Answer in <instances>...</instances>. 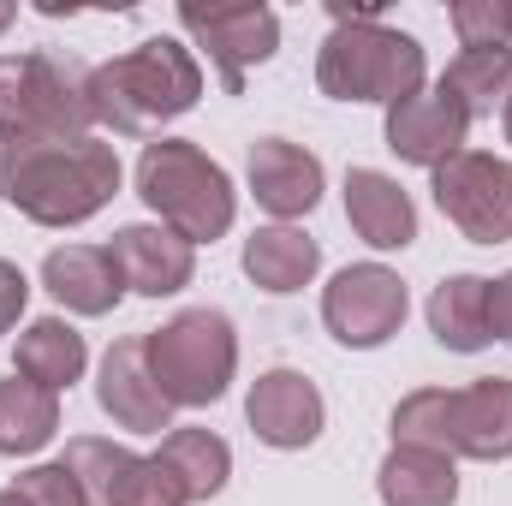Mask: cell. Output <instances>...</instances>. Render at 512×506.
I'll return each instance as SVG.
<instances>
[{"mask_svg": "<svg viewBox=\"0 0 512 506\" xmlns=\"http://www.w3.org/2000/svg\"><path fill=\"white\" fill-rule=\"evenodd\" d=\"M0 197L36 227H84L120 197V155L108 137L0 131Z\"/></svg>", "mask_w": 512, "mask_h": 506, "instance_id": "obj_1", "label": "cell"}, {"mask_svg": "<svg viewBox=\"0 0 512 506\" xmlns=\"http://www.w3.org/2000/svg\"><path fill=\"white\" fill-rule=\"evenodd\" d=\"M90 96H96V126H108L114 137H149L167 120L197 108L203 66H197V54L185 42L149 36L131 54H114L108 66H96Z\"/></svg>", "mask_w": 512, "mask_h": 506, "instance_id": "obj_2", "label": "cell"}, {"mask_svg": "<svg viewBox=\"0 0 512 506\" xmlns=\"http://www.w3.org/2000/svg\"><path fill=\"white\" fill-rule=\"evenodd\" d=\"M137 197L149 203V215L179 233L185 245H215L233 233L239 221V191L227 179L221 161H209L197 143L185 137H155L137 155Z\"/></svg>", "mask_w": 512, "mask_h": 506, "instance_id": "obj_3", "label": "cell"}, {"mask_svg": "<svg viewBox=\"0 0 512 506\" xmlns=\"http://www.w3.org/2000/svg\"><path fill=\"white\" fill-rule=\"evenodd\" d=\"M143 358H149V376L167 393V405L179 411H203L215 405L233 376H239V334H233V316L227 310H179L167 316L161 328L143 334Z\"/></svg>", "mask_w": 512, "mask_h": 506, "instance_id": "obj_4", "label": "cell"}, {"mask_svg": "<svg viewBox=\"0 0 512 506\" xmlns=\"http://www.w3.org/2000/svg\"><path fill=\"white\" fill-rule=\"evenodd\" d=\"M90 66L66 48L0 54V131L36 137H96V96Z\"/></svg>", "mask_w": 512, "mask_h": 506, "instance_id": "obj_5", "label": "cell"}, {"mask_svg": "<svg viewBox=\"0 0 512 506\" xmlns=\"http://www.w3.org/2000/svg\"><path fill=\"white\" fill-rule=\"evenodd\" d=\"M316 84L334 102H405L423 90V42L393 24H334L316 48Z\"/></svg>", "mask_w": 512, "mask_h": 506, "instance_id": "obj_6", "label": "cell"}, {"mask_svg": "<svg viewBox=\"0 0 512 506\" xmlns=\"http://www.w3.org/2000/svg\"><path fill=\"white\" fill-rule=\"evenodd\" d=\"M435 209L471 239V245H507L512 239V161L489 149H459L435 167Z\"/></svg>", "mask_w": 512, "mask_h": 506, "instance_id": "obj_7", "label": "cell"}, {"mask_svg": "<svg viewBox=\"0 0 512 506\" xmlns=\"http://www.w3.org/2000/svg\"><path fill=\"white\" fill-rule=\"evenodd\" d=\"M179 24H185L191 42L215 60L227 96H239L245 78H251V66L274 60V48H280V18H274V6H262V0H227V6L179 0Z\"/></svg>", "mask_w": 512, "mask_h": 506, "instance_id": "obj_8", "label": "cell"}, {"mask_svg": "<svg viewBox=\"0 0 512 506\" xmlns=\"http://www.w3.org/2000/svg\"><path fill=\"white\" fill-rule=\"evenodd\" d=\"M405 310H411L405 280H399L393 268H382V262H352V268H340V274L322 286V322H328V334H334L340 346H352V352L387 346V340L405 328Z\"/></svg>", "mask_w": 512, "mask_h": 506, "instance_id": "obj_9", "label": "cell"}, {"mask_svg": "<svg viewBox=\"0 0 512 506\" xmlns=\"http://www.w3.org/2000/svg\"><path fill=\"white\" fill-rule=\"evenodd\" d=\"M66 465L78 471L90 506H191L179 477L155 453H131V447L102 441V435H72Z\"/></svg>", "mask_w": 512, "mask_h": 506, "instance_id": "obj_10", "label": "cell"}, {"mask_svg": "<svg viewBox=\"0 0 512 506\" xmlns=\"http://www.w3.org/2000/svg\"><path fill=\"white\" fill-rule=\"evenodd\" d=\"M245 417H251L256 441L274 447V453H298L322 435L328 423V405H322V387L298 370H268L251 381L245 393Z\"/></svg>", "mask_w": 512, "mask_h": 506, "instance_id": "obj_11", "label": "cell"}, {"mask_svg": "<svg viewBox=\"0 0 512 506\" xmlns=\"http://www.w3.org/2000/svg\"><path fill=\"white\" fill-rule=\"evenodd\" d=\"M387 149L399 155V161H411V167H441V161H453L459 149H465V137H471V114L435 84V90H417V96H405V102H393L387 108Z\"/></svg>", "mask_w": 512, "mask_h": 506, "instance_id": "obj_12", "label": "cell"}, {"mask_svg": "<svg viewBox=\"0 0 512 506\" xmlns=\"http://www.w3.org/2000/svg\"><path fill=\"white\" fill-rule=\"evenodd\" d=\"M245 179H251V197L280 227L322 203V161L286 137H256L251 155H245Z\"/></svg>", "mask_w": 512, "mask_h": 506, "instance_id": "obj_13", "label": "cell"}, {"mask_svg": "<svg viewBox=\"0 0 512 506\" xmlns=\"http://www.w3.org/2000/svg\"><path fill=\"white\" fill-rule=\"evenodd\" d=\"M108 256H114L126 292H137V298H173V292H185L191 274H197V245H185V239L167 233L161 221L120 227L114 245H108Z\"/></svg>", "mask_w": 512, "mask_h": 506, "instance_id": "obj_14", "label": "cell"}, {"mask_svg": "<svg viewBox=\"0 0 512 506\" xmlns=\"http://www.w3.org/2000/svg\"><path fill=\"white\" fill-rule=\"evenodd\" d=\"M96 405H102L120 429H131V435H161V429H173V405H167V393L149 376L143 340H114V346H108V358H102V370H96Z\"/></svg>", "mask_w": 512, "mask_h": 506, "instance_id": "obj_15", "label": "cell"}, {"mask_svg": "<svg viewBox=\"0 0 512 506\" xmlns=\"http://www.w3.org/2000/svg\"><path fill=\"white\" fill-rule=\"evenodd\" d=\"M453 459L501 465L512 459V381L477 376L453 387Z\"/></svg>", "mask_w": 512, "mask_h": 506, "instance_id": "obj_16", "label": "cell"}, {"mask_svg": "<svg viewBox=\"0 0 512 506\" xmlns=\"http://www.w3.org/2000/svg\"><path fill=\"white\" fill-rule=\"evenodd\" d=\"M42 286L72 316H108L126 298V280H120L108 245H54L42 256Z\"/></svg>", "mask_w": 512, "mask_h": 506, "instance_id": "obj_17", "label": "cell"}, {"mask_svg": "<svg viewBox=\"0 0 512 506\" xmlns=\"http://www.w3.org/2000/svg\"><path fill=\"white\" fill-rule=\"evenodd\" d=\"M346 221L376 251H405L417 239V203L405 197L399 179H387L382 167H352L346 173Z\"/></svg>", "mask_w": 512, "mask_h": 506, "instance_id": "obj_18", "label": "cell"}, {"mask_svg": "<svg viewBox=\"0 0 512 506\" xmlns=\"http://www.w3.org/2000/svg\"><path fill=\"white\" fill-rule=\"evenodd\" d=\"M84 364H90V346H84V334L66 316H36L18 334V352H12V376L36 381L48 393H66L72 381L84 376Z\"/></svg>", "mask_w": 512, "mask_h": 506, "instance_id": "obj_19", "label": "cell"}, {"mask_svg": "<svg viewBox=\"0 0 512 506\" xmlns=\"http://www.w3.org/2000/svg\"><path fill=\"white\" fill-rule=\"evenodd\" d=\"M322 268V245L298 227H256L245 239V274H251L262 292L286 298V292H304Z\"/></svg>", "mask_w": 512, "mask_h": 506, "instance_id": "obj_20", "label": "cell"}, {"mask_svg": "<svg viewBox=\"0 0 512 506\" xmlns=\"http://www.w3.org/2000/svg\"><path fill=\"white\" fill-rule=\"evenodd\" d=\"M429 334L447 352H483L489 346V280L483 274H447L429 292Z\"/></svg>", "mask_w": 512, "mask_h": 506, "instance_id": "obj_21", "label": "cell"}, {"mask_svg": "<svg viewBox=\"0 0 512 506\" xmlns=\"http://www.w3.org/2000/svg\"><path fill=\"white\" fill-rule=\"evenodd\" d=\"M376 495H382V506H453L459 501V471L447 453L393 447L376 471Z\"/></svg>", "mask_w": 512, "mask_h": 506, "instance_id": "obj_22", "label": "cell"}, {"mask_svg": "<svg viewBox=\"0 0 512 506\" xmlns=\"http://www.w3.org/2000/svg\"><path fill=\"white\" fill-rule=\"evenodd\" d=\"M60 435V393L12 376L0 381V459H30Z\"/></svg>", "mask_w": 512, "mask_h": 506, "instance_id": "obj_23", "label": "cell"}, {"mask_svg": "<svg viewBox=\"0 0 512 506\" xmlns=\"http://www.w3.org/2000/svg\"><path fill=\"white\" fill-rule=\"evenodd\" d=\"M155 459L179 477V489L191 501H215L227 489V477H233V447L215 429H167Z\"/></svg>", "mask_w": 512, "mask_h": 506, "instance_id": "obj_24", "label": "cell"}, {"mask_svg": "<svg viewBox=\"0 0 512 506\" xmlns=\"http://www.w3.org/2000/svg\"><path fill=\"white\" fill-rule=\"evenodd\" d=\"M441 90H447L471 120H489L495 108H507V96H512V48H465V54L441 72Z\"/></svg>", "mask_w": 512, "mask_h": 506, "instance_id": "obj_25", "label": "cell"}, {"mask_svg": "<svg viewBox=\"0 0 512 506\" xmlns=\"http://www.w3.org/2000/svg\"><path fill=\"white\" fill-rule=\"evenodd\" d=\"M393 447L447 453L453 459V387H417L393 405Z\"/></svg>", "mask_w": 512, "mask_h": 506, "instance_id": "obj_26", "label": "cell"}, {"mask_svg": "<svg viewBox=\"0 0 512 506\" xmlns=\"http://www.w3.org/2000/svg\"><path fill=\"white\" fill-rule=\"evenodd\" d=\"M459 48H512V0H453Z\"/></svg>", "mask_w": 512, "mask_h": 506, "instance_id": "obj_27", "label": "cell"}, {"mask_svg": "<svg viewBox=\"0 0 512 506\" xmlns=\"http://www.w3.org/2000/svg\"><path fill=\"white\" fill-rule=\"evenodd\" d=\"M12 489H18L30 506H90L84 483H78V471H72L66 459H54V465H30L24 477H12Z\"/></svg>", "mask_w": 512, "mask_h": 506, "instance_id": "obj_28", "label": "cell"}, {"mask_svg": "<svg viewBox=\"0 0 512 506\" xmlns=\"http://www.w3.org/2000/svg\"><path fill=\"white\" fill-rule=\"evenodd\" d=\"M24 304H30V280H24V268H18V262H6V256H0V334H12V328H18Z\"/></svg>", "mask_w": 512, "mask_h": 506, "instance_id": "obj_29", "label": "cell"}, {"mask_svg": "<svg viewBox=\"0 0 512 506\" xmlns=\"http://www.w3.org/2000/svg\"><path fill=\"white\" fill-rule=\"evenodd\" d=\"M489 340L512 346V268L501 280H489Z\"/></svg>", "mask_w": 512, "mask_h": 506, "instance_id": "obj_30", "label": "cell"}, {"mask_svg": "<svg viewBox=\"0 0 512 506\" xmlns=\"http://www.w3.org/2000/svg\"><path fill=\"white\" fill-rule=\"evenodd\" d=\"M334 24H376L382 18V0H328Z\"/></svg>", "mask_w": 512, "mask_h": 506, "instance_id": "obj_31", "label": "cell"}, {"mask_svg": "<svg viewBox=\"0 0 512 506\" xmlns=\"http://www.w3.org/2000/svg\"><path fill=\"white\" fill-rule=\"evenodd\" d=\"M0 506H30V501H24L18 489H0Z\"/></svg>", "mask_w": 512, "mask_h": 506, "instance_id": "obj_32", "label": "cell"}, {"mask_svg": "<svg viewBox=\"0 0 512 506\" xmlns=\"http://www.w3.org/2000/svg\"><path fill=\"white\" fill-rule=\"evenodd\" d=\"M12 18H18V6H12V0H0V30H6Z\"/></svg>", "mask_w": 512, "mask_h": 506, "instance_id": "obj_33", "label": "cell"}, {"mask_svg": "<svg viewBox=\"0 0 512 506\" xmlns=\"http://www.w3.org/2000/svg\"><path fill=\"white\" fill-rule=\"evenodd\" d=\"M501 126H507V143H512V96H507V108H501Z\"/></svg>", "mask_w": 512, "mask_h": 506, "instance_id": "obj_34", "label": "cell"}]
</instances>
